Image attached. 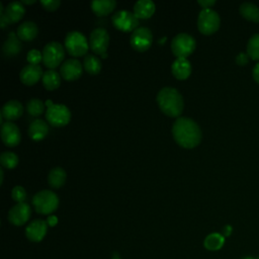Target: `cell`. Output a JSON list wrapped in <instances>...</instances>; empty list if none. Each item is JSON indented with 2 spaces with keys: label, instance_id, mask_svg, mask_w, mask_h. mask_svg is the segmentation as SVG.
Wrapping results in <instances>:
<instances>
[{
  "label": "cell",
  "instance_id": "cell-1",
  "mask_svg": "<svg viewBox=\"0 0 259 259\" xmlns=\"http://www.w3.org/2000/svg\"><path fill=\"white\" fill-rule=\"evenodd\" d=\"M172 135L175 142L185 149H192L198 146L202 139V133L192 118L178 117L172 125Z\"/></svg>",
  "mask_w": 259,
  "mask_h": 259
},
{
  "label": "cell",
  "instance_id": "cell-2",
  "mask_svg": "<svg viewBox=\"0 0 259 259\" xmlns=\"http://www.w3.org/2000/svg\"><path fill=\"white\" fill-rule=\"evenodd\" d=\"M157 103L161 111L170 117H177L184 108L183 97L180 92L173 87H164L157 94Z\"/></svg>",
  "mask_w": 259,
  "mask_h": 259
},
{
  "label": "cell",
  "instance_id": "cell-3",
  "mask_svg": "<svg viewBox=\"0 0 259 259\" xmlns=\"http://www.w3.org/2000/svg\"><path fill=\"white\" fill-rule=\"evenodd\" d=\"M32 205L37 213L51 214L59 206V197L54 191L44 189L33 195Z\"/></svg>",
  "mask_w": 259,
  "mask_h": 259
},
{
  "label": "cell",
  "instance_id": "cell-4",
  "mask_svg": "<svg viewBox=\"0 0 259 259\" xmlns=\"http://www.w3.org/2000/svg\"><path fill=\"white\" fill-rule=\"evenodd\" d=\"M46 104L48 106L46 111V118L51 125L62 127L69 123L71 119V112L65 104H56L51 100H47Z\"/></svg>",
  "mask_w": 259,
  "mask_h": 259
},
{
  "label": "cell",
  "instance_id": "cell-5",
  "mask_svg": "<svg viewBox=\"0 0 259 259\" xmlns=\"http://www.w3.org/2000/svg\"><path fill=\"white\" fill-rule=\"evenodd\" d=\"M65 49L72 57L85 56L89 49L86 36L78 30L69 31L65 36Z\"/></svg>",
  "mask_w": 259,
  "mask_h": 259
},
{
  "label": "cell",
  "instance_id": "cell-6",
  "mask_svg": "<svg viewBox=\"0 0 259 259\" xmlns=\"http://www.w3.org/2000/svg\"><path fill=\"white\" fill-rule=\"evenodd\" d=\"M196 42L194 37L186 32L176 34L171 41L172 53L177 58L186 59L194 52Z\"/></svg>",
  "mask_w": 259,
  "mask_h": 259
},
{
  "label": "cell",
  "instance_id": "cell-7",
  "mask_svg": "<svg viewBox=\"0 0 259 259\" xmlns=\"http://www.w3.org/2000/svg\"><path fill=\"white\" fill-rule=\"evenodd\" d=\"M42 63L49 68L54 70L63 62L65 58V49L62 44L58 41H51L42 49Z\"/></svg>",
  "mask_w": 259,
  "mask_h": 259
},
{
  "label": "cell",
  "instance_id": "cell-8",
  "mask_svg": "<svg viewBox=\"0 0 259 259\" xmlns=\"http://www.w3.org/2000/svg\"><path fill=\"white\" fill-rule=\"evenodd\" d=\"M221 25V18L217 11L212 9H202L197 18V28L205 35L214 33Z\"/></svg>",
  "mask_w": 259,
  "mask_h": 259
},
{
  "label": "cell",
  "instance_id": "cell-9",
  "mask_svg": "<svg viewBox=\"0 0 259 259\" xmlns=\"http://www.w3.org/2000/svg\"><path fill=\"white\" fill-rule=\"evenodd\" d=\"M111 21L116 29L123 32L134 31L139 25V19L136 17L134 12L127 10L116 11L111 16Z\"/></svg>",
  "mask_w": 259,
  "mask_h": 259
},
{
  "label": "cell",
  "instance_id": "cell-10",
  "mask_svg": "<svg viewBox=\"0 0 259 259\" xmlns=\"http://www.w3.org/2000/svg\"><path fill=\"white\" fill-rule=\"evenodd\" d=\"M130 44L132 48L137 52L148 51L153 44V34L150 28L146 26H140L132 32Z\"/></svg>",
  "mask_w": 259,
  "mask_h": 259
},
{
  "label": "cell",
  "instance_id": "cell-11",
  "mask_svg": "<svg viewBox=\"0 0 259 259\" xmlns=\"http://www.w3.org/2000/svg\"><path fill=\"white\" fill-rule=\"evenodd\" d=\"M109 45V35L106 29L102 27H97L92 30L89 36V47L90 49L100 57L106 54Z\"/></svg>",
  "mask_w": 259,
  "mask_h": 259
},
{
  "label": "cell",
  "instance_id": "cell-12",
  "mask_svg": "<svg viewBox=\"0 0 259 259\" xmlns=\"http://www.w3.org/2000/svg\"><path fill=\"white\" fill-rule=\"evenodd\" d=\"M31 208L28 203L20 202L13 205L8 211V221L14 226L24 225L30 218Z\"/></svg>",
  "mask_w": 259,
  "mask_h": 259
},
{
  "label": "cell",
  "instance_id": "cell-13",
  "mask_svg": "<svg viewBox=\"0 0 259 259\" xmlns=\"http://www.w3.org/2000/svg\"><path fill=\"white\" fill-rule=\"evenodd\" d=\"M1 139L5 146L13 148L20 143L21 134L18 126L12 121H5L1 125Z\"/></svg>",
  "mask_w": 259,
  "mask_h": 259
},
{
  "label": "cell",
  "instance_id": "cell-14",
  "mask_svg": "<svg viewBox=\"0 0 259 259\" xmlns=\"http://www.w3.org/2000/svg\"><path fill=\"white\" fill-rule=\"evenodd\" d=\"M82 65L77 59H68L66 60L60 68V75L66 81H74L81 77L82 75Z\"/></svg>",
  "mask_w": 259,
  "mask_h": 259
},
{
  "label": "cell",
  "instance_id": "cell-15",
  "mask_svg": "<svg viewBox=\"0 0 259 259\" xmlns=\"http://www.w3.org/2000/svg\"><path fill=\"white\" fill-rule=\"evenodd\" d=\"M42 75L44 72L40 66L28 64L21 69L19 78L22 84L26 86H32L36 84L40 78H42Z\"/></svg>",
  "mask_w": 259,
  "mask_h": 259
},
{
  "label": "cell",
  "instance_id": "cell-16",
  "mask_svg": "<svg viewBox=\"0 0 259 259\" xmlns=\"http://www.w3.org/2000/svg\"><path fill=\"white\" fill-rule=\"evenodd\" d=\"M48 230V224L44 220H34L25 228V236L31 242H40Z\"/></svg>",
  "mask_w": 259,
  "mask_h": 259
},
{
  "label": "cell",
  "instance_id": "cell-17",
  "mask_svg": "<svg viewBox=\"0 0 259 259\" xmlns=\"http://www.w3.org/2000/svg\"><path fill=\"white\" fill-rule=\"evenodd\" d=\"M23 113V105L18 100H9L1 108V118L7 121L19 118Z\"/></svg>",
  "mask_w": 259,
  "mask_h": 259
},
{
  "label": "cell",
  "instance_id": "cell-18",
  "mask_svg": "<svg viewBox=\"0 0 259 259\" xmlns=\"http://www.w3.org/2000/svg\"><path fill=\"white\" fill-rule=\"evenodd\" d=\"M171 71L176 79L185 80L190 76L192 68L190 62L187 59L176 58V60L172 63Z\"/></svg>",
  "mask_w": 259,
  "mask_h": 259
},
{
  "label": "cell",
  "instance_id": "cell-19",
  "mask_svg": "<svg viewBox=\"0 0 259 259\" xmlns=\"http://www.w3.org/2000/svg\"><path fill=\"white\" fill-rule=\"evenodd\" d=\"M24 13L25 8L21 1H12L8 3L4 9V15L9 24L18 22L20 19H22Z\"/></svg>",
  "mask_w": 259,
  "mask_h": 259
},
{
  "label": "cell",
  "instance_id": "cell-20",
  "mask_svg": "<svg viewBox=\"0 0 259 259\" xmlns=\"http://www.w3.org/2000/svg\"><path fill=\"white\" fill-rule=\"evenodd\" d=\"M156 10V5L151 0H140L134 5V14L138 19L150 18Z\"/></svg>",
  "mask_w": 259,
  "mask_h": 259
},
{
  "label": "cell",
  "instance_id": "cell-21",
  "mask_svg": "<svg viewBox=\"0 0 259 259\" xmlns=\"http://www.w3.org/2000/svg\"><path fill=\"white\" fill-rule=\"evenodd\" d=\"M21 48L22 46L20 39L13 31H11L2 46V53L5 57L11 58L18 55L21 51Z\"/></svg>",
  "mask_w": 259,
  "mask_h": 259
},
{
  "label": "cell",
  "instance_id": "cell-22",
  "mask_svg": "<svg viewBox=\"0 0 259 259\" xmlns=\"http://www.w3.org/2000/svg\"><path fill=\"white\" fill-rule=\"evenodd\" d=\"M49 134V125L42 119H35L33 120L28 127V136L32 141L38 142L44 140L47 135Z\"/></svg>",
  "mask_w": 259,
  "mask_h": 259
},
{
  "label": "cell",
  "instance_id": "cell-23",
  "mask_svg": "<svg viewBox=\"0 0 259 259\" xmlns=\"http://www.w3.org/2000/svg\"><path fill=\"white\" fill-rule=\"evenodd\" d=\"M38 33L37 25L33 21H24L17 27L16 34L20 40L30 41L36 37Z\"/></svg>",
  "mask_w": 259,
  "mask_h": 259
},
{
  "label": "cell",
  "instance_id": "cell-24",
  "mask_svg": "<svg viewBox=\"0 0 259 259\" xmlns=\"http://www.w3.org/2000/svg\"><path fill=\"white\" fill-rule=\"evenodd\" d=\"M92 11L97 16H105L110 14L116 6L114 0H94L90 4Z\"/></svg>",
  "mask_w": 259,
  "mask_h": 259
},
{
  "label": "cell",
  "instance_id": "cell-25",
  "mask_svg": "<svg viewBox=\"0 0 259 259\" xmlns=\"http://www.w3.org/2000/svg\"><path fill=\"white\" fill-rule=\"evenodd\" d=\"M67 174L62 167H54L48 174V183L54 189L61 188L66 182Z\"/></svg>",
  "mask_w": 259,
  "mask_h": 259
},
{
  "label": "cell",
  "instance_id": "cell-26",
  "mask_svg": "<svg viewBox=\"0 0 259 259\" xmlns=\"http://www.w3.org/2000/svg\"><path fill=\"white\" fill-rule=\"evenodd\" d=\"M41 82L44 87L47 90L49 91L56 90L61 85V75L57 73L55 70H48L44 72Z\"/></svg>",
  "mask_w": 259,
  "mask_h": 259
},
{
  "label": "cell",
  "instance_id": "cell-27",
  "mask_svg": "<svg viewBox=\"0 0 259 259\" xmlns=\"http://www.w3.org/2000/svg\"><path fill=\"white\" fill-rule=\"evenodd\" d=\"M239 11L245 19L255 23L259 22V8L257 5L253 3L245 2L240 5Z\"/></svg>",
  "mask_w": 259,
  "mask_h": 259
},
{
  "label": "cell",
  "instance_id": "cell-28",
  "mask_svg": "<svg viewBox=\"0 0 259 259\" xmlns=\"http://www.w3.org/2000/svg\"><path fill=\"white\" fill-rule=\"evenodd\" d=\"M225 244V237L220 233H211L207 235L203 241V246L206 250L218 251Z\"/></svg>",
  "mask_w": 259,
  "mask_h": 259
},
{
  "label": "cell",
  "instance_id": "cell-29",
  "mask_svg": "<svg viewBox=\"0 0 259 259\" xmlns=\"http://www.w3.org/2000/svg\"><path fill=\"white\" fill-rule=\"evenodd\" d=\"M83 67L85 69V71L90 74V75H97L102 68V64L100 62V60L94 56V55H86L84 57V61H83Z\"/></svg>",
  "mask_w": 259,
  "mask_h": 259
},
{
  "label": "cell",
  "instance_id": "cell-30",
  "mask_svg": "<svg viewBox=\"0 0 259 259\" xmlns=\"http://www.w3.org/2000/svg\"><path fill=\"white\" fill-rule=\"evenodd\" d=\"M246 50L251 60L259 61V33H255L250 37Z\"/></svg>",
  "mask_w": 259,
  "mask_h": 259
},
{
  "label": "cell",
  "instance_id": "cell-31",
  "mask_svg": "<svg viewBox=\"0 0 259 259\" xmlns=\"http://www.w3.org/2000/svg\"><path fill=\"white\" fill-rule=\"evenodd\" d=\"M45 103L38 98H31L26 103V111L32 116H39L45 111Z\"/></svg>",
  "mask_w": 259,
  "mask_h": 259
},
{
  "label": "cell",
  "instance_id": "cell-32",
  "mask_svg": "<svg viewBox=\"0 0 259 259\" xmlns=\"http://www.w3.org/2000/svg\"><path fill=\"white\" fill-rule=\"evenodd\" d=\"M0 163L6 169H13L18 164V157L12 152H3L0 156Z\"/></svg>",
  "mask_w": 259,
  "mask_h": 259
},
{
  "label": "cell",
  "instance_id": "cell-33",
  "mask_svg": "<svg viewBox=\"0 0 259 259\" xmlns=\"http://www.w3.org/2000/svg\"><path fill=\"white\" fill-rule=\"evenodd\" d=\"M11 196H12V199L14 201H16L17 203L24 202V200L26 198V191L22 186L16 185L13 187V189L11 191Z\"/></svg>",
  "mask_w": 259,
  "mask_h": 259
},
{
  "label": "cell",
  "instance_id": "cell-34",
  "mask_svg": "<svg viewBox=\"0 0 259 259\" xmlns=\"http://www.w3.org/2000/svg\"><path fill=\"white\" fill-rule=\"evenodd\" d=\"M26 60L31 65H38L42 61V54L37 50H30L26 55Z\"/></svg>",
  "mask_w": 259,
  "mask_h": 259
},
{
  "label": "cell",
  "instance_id": "cell-35",
  "mask_svg": "<svg viewBox=\"0 0 259 259\" xmlns=\"http://www.w3.org/2000/svg\"><path fill=\"white\" fill-rule=\"evenodd\" d=\"M40 4L47 11H55L60 7L61 1L60 0H41Z\"/></svg>",
  "mask_w": 259,
  "mask_h": 259
},
{
  "label": "cell",
  "instance_id": "cell-36",
  "mask_svg": "<svg viewBox=\"0 0 259 259\" xmlns=\"http://www.w3.org/2000/svg\"><path fill=\"white\" fill-rule=\"evenodd\" d=\"M249 62V56L247 53H240L236 57V63L239 66H245Z\"/></svg>",
  "mask_w": 259,
  "mask_h": 259
},
{
  "label": "cell",
  "instance_id": "cell-37",
  "mask_svg": "<svg viewBox=\"0 0 259 259\" xmlns=\"http://www.w3.org/2000/svg\"><path fill=\"white\" fill-rule=\"evenodd\" d=\"M197 3L203 8V9H210L215 4V0H198Z\"/></svg>",
  "mask_w": 259,
  "mask_h": 259
},
{
  "label": "cell",
  "instance_id": "cell-38",
  "mask_svg": "<svg viewBox=\"0 0 259 259\" xmlns=\"http://www.w3.org/2000/svg\"><path fill=\"white\" fill-rule=\"evenodd\" d=\"M252 76L253 79L255 80V82H257L259 84V63L256 64L252 70Z\"/></svg>",
  "mask_w": 259,
  "mask_h": 259
},
{
  "label": "cell",
  "instance_id": "cell-39",
  "mask_svg": "<svg viewBox=\"0 0 259 259\" xmlns=\"http://www.w3.org/2000/svg\"><path fill=\"white\" fill-rule=\"evenodd\" d=\"M58 223V218L56 215H49L48 220H47V224L50 226V227H54L56 226Z\"/></svg>",
  "mask_w": 259,
  "mask_h": 259
},
{
  "label": "cell",
  "instance_id": "cell-40",
  "mask_svg": "<svg viewBox=\"0 0 259 259\" xmlns=\"http://www.w3.org/2000/svg\"><path fill=\"white\" fill-rule=\"evenodd\" d=\"M8 24L9 23H8L5 15H4V12H1L0 13V26H1V28L4 29L6 27V25H8Z\"/></svg>",
  "mask_w": 259,
  "mask_h": 259
},
{
  "label": "cell",
  "instance_id": "cell-41",
  "mask_svg": "<svg viewBox=\"0 0 259 259\" xmlns=\"http://www.w3.org/2000/svg\"><path fill=\"white\" fill-rule=\"evenodd\" d=\"M232 227L230 225H226L224 228H223V236L224 237H229L231 234H232Z\"/></svg>",
  "mask_w": 259,
  "mask_h": 259
},
{
  "label": "cell",
  "instance_id": "cell-42",
  "mask_svg": "<svg viewBox=\"0 0 259 259\" xmlns=\"http://www.w3.org/2000/svg\"><path fill=\"white\" fill-rule=\"evenodd\" d=\"M35 2H36L35 0H22V1H21L22 4H26V5H30V4H33V3H35Z\"/></svg>",
  "mask_w": 259,
  "mask_h": 259
},
{
  "label": "cell",
  "instance_id": "cell-43",
  "mask_svg": "<svg viewBox=\"0 0 259 259\" xmlns=\"http://www.w3.org/2000/svg\"><path fill=\"white\" fill-rule=\"evenodd\" d=\"M0 173H1V180H0V182H1V184H3V180H4V171H3V169H0Z\"/></svg>",
  "mask_w": 259,
  "mask_h": 259
},
{
  "label": "cell",
  "instance_id": "cell-44",
  "mask_svg": "<svg viewBox=\"0 0 259 259\" xmlns=\"http://www.w3.org/2000/svg\"><path fill=\"white\" fill-rule=\"evenodd\" d=\"M243 259H256V258H253V257H245Z\"/></svg>",
  "mask_w": 259,
  "mask_h": 259
},
{
  "label": "cell",
  "instance_id": "cell-45",
  "mask_svg": "<svg viewBox=\"0 0 259 259\" xmlns=\"http://www.w3.org/2000/svg\"><path fill=\"white\" fill-rule=\"evenodd\" d=\"M112 259H120V258H118V257H115V258H112Z\"/></svg>",
  "mask_w": 259,
  "mask_h": 259
},
{
  "label": "cell",
  "instance_id": "cell-46",
  "mask_svg": "<svg viewBox=\"0 0 259 259\" xmlns=\"http://www.w3.org/2000/svg\"><path fill=\"white\" fill-rule=\"evenodd\" d=\"M256 259H259V256H258V257H257V258H256Z\"/></svg>",
  "mask_w": 259,
  "mask_h": 259
}]
</instances>
